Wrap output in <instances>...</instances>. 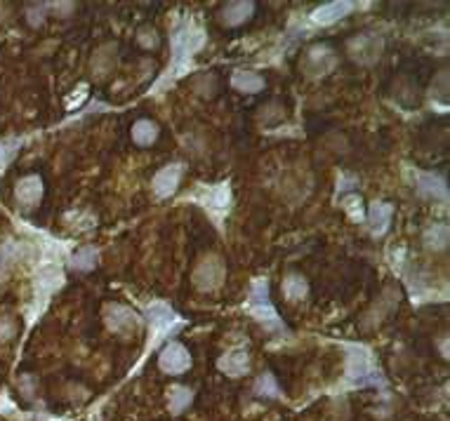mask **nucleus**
I'll return each instance as SVG.
<instances>
[{"label": "nucleus", "mask_w": 450, "mask_h": 421, "mask_svg": "<svg viewBox=\"0 0 450 421\" xmlns=\"http://www.w3.org/2000/svg\"><path fill=\"white\" fill-rule=\"evenodd\" d=\"M252 12H255V3H248V0H243V3H227L222 8V12H219V19L227 26H240L250 19Z\"/></svg>", "instance_id": "f8f14e48"}, {"label": "nucleus", "mask_w": 450, "mask_h": 421, "mask_svg": "<svg viewBox=\"0 0 450 421\" xmlns=\"http://www.w3.org/2000/svg\"><path fill=\"white\" fill-rule=\"evenodd\" d=\"M191 402H194V391L186 386H172L168 391V409L172 414H182Z\"/></svg>", "instance_id": "412c9836"}, {"label": "nucleus", "mask_w": 450, "mask_h": 421, "mask_svg": "<svg viewBox=\"0 0 450 421\" xmlns=\"http://www.w3.org/2000/svg\"><path fill=\"white\" fill-rule=\"evenodd\" d=\"M158 365L166 374H184L191 367V356L179 341H170L158 356Z\"/></svg>", "instance_id": "423d86ee"}, {"label": "nucleus", "mask_w": 450, "mask_h": 421, "mask_svg": "<svg viewBox=\"0 0 450 421\" xmlns=\"http://www.w3.org/2000/svg\"><path fill=\"white\" fill-rule=\"evenodd\" d=\"M203 41H205V36H203V31L199 29V26H194V24L179 26V29L175 31V36H172L175 66H177V69H182L184 59H189L191 54H194L196 49L203 45Z\"/></svg>", "instance_id": "7ed1b4c3"}, {"label": "nucleus", "mask_w": 450, "mask_h": 421, "mask_svg": "<svg viewBox=\"0 0 450 421\" xmlns=\"http://www.w3.org/2000/svg\"><path fill=\"white\" fill-rule=\"evenodd\" d=\"M14 332H17V323L12 318H8V315H0V343L12 339Z\"/></svg>", "instance_id": "c756f323"}, {"label": "nucleus", "mask_w": 450, "mask_h": 421, "mask_svg": "<svg viewBox=\"0 0 450 421\" xmlns=\"http://www.w3.org/2000/svg\"><path fill=\"white\" fill-rule=\"evenodd\" d=\"M26 245L17 240H5L0 242V269H12L14 264H19L26 257Z\"/></svg>", "instance_id": "a211bd4d"}, {"label": "nucleus", "mask_w": 450, "mask_h": 421, "mask_svg": "<svg viewBox=\"0 0 450 421\" xmlns=\"http://www.w3.org/2000/svg\"><path fill=\"white\" fill-rule=\"evenodd\" d=\"M104 323L120 337H133L139 332V315L123 304H106L104 306Z\"/></svg>", "instance_id": "f03ea898"}, {"label": "nucleus", "mask_w": 450, "mask_h": 421, "mask_svg": "<svg viewBox=\"0 0 450 421\" xmlns=\"http://www.w3.org/2000/svg\"><path fill=\"white\" fill-rule=\"evenodd\" d=\"M448 226L446 224H431L429 229L425 231V236H422V240H425V245L429 247L431 252H441L448 247Z\"/></svg>", "instance_id": "aec40b11"}, {"label": "nucleus", "mask_w": 450, "mask_h": 421, "mask_svg": "<svg viewBox=\"0 0 450 421\" xmlns=\"http://www.w3.org/2000/svg\"><path fill=\"white\" fill-rule=\"evenodd\" d=\"M255 393L262 398H278L281 396V386L276 384V379H273V374H260V379L255 381Z\"/></svg>", "instance_id": "a878e982"}, {"label": "nucleus", "mask_w": 450, "mask_h": 421, "mask_svg": "<svg viewBox=\"0 0 450 421\" xmlns=\"http://www.w3.org/2000/svg\"><path fill=\"white\" fill-rule=\"evenodd\" d=\"M146 318H149L151 328L161 334V332H166L168 328H172V323L177 320V315H175V311L168 306V304L153 301L151 306L146 308Z\"/></svg>", "instance_id": "ddd939ff"}, {"label": "nucleus", "mask_w": 450, "mask_h": 421, "mask_svg": "<svg viewBox=\"0 0 450 421\" xmlns=\"http://www.w3.org/2000/svg\"><path fill=\"white\" fill-rule=\"evenodd\" d=\"M182 174H184V165L179 163H170L166 168H161L153 177V193L158 198H170L175 191H177L179 181H182Z\"/></svg>", "instance_id": "6e6552de"}, {"label": "nucleus", "mask_w": 450, "mask_h": 421, "mask_svg": "<svg viewBox=\"0 0 450 421\" xmlns=\"http://www.w3.org/2000/svg\"><path fill=\"white\" fill-rule=\"evenodd\" d=\"M347 351V376L351 384L356 386H370V384H382V376L372 365L370 353L363 346H344Z\"/></svg>", "instance_id": "f257e3e1"}, {"label": "nucleus", "mask_w": 450, "mask_h": 421, "mask_svg": "<svg viewBox=\"0 0 450 421\" xmlns=\"http://www.w3.org/2000/svg\"><path fill=\"white\" fill-rule=\"evenodd\" d=\"M69 266L74 271H92L97 266V250L95 247H80V250L74 252Z\"/></svg>", "instance_id": "393cba45"}, {"label": "nucleus", "mask_w": 450, "mask_h": 421, "mask_svg": "<svg viewBox=\"0 0 450 421\" xmlns=\"http://www.w3.org/2000/svg\"><path fill=\"white\" fill-rule=\"evenodd\" d=\"M335 64H337V54H335L330 47L314 45L309 52H306L302 69H304L309 76H326L335 69Z\"/></svg>", "instance_id": "0eeeda50"}, {"label": "nucleus", "mask_w": 450, "mask_h": 421, "mask_svg": "<svg viewBox=\"0 0 450 421\" xmlns=\"http://www.w3.org/2000/svg\"><path fill=\"white\" fill-rule=\"evenodd\" d=\"M309 292V282H306L304 275L300 273H290L288 278L283 280V295L290 301H302Z\"/></svg>", "instance_id": "4be33fe9"}, {"label": "nucleus", "mask_w": 450, "mask_h": 421, "mask_svg": "<svg viewBox=\"0 0 450 421\" xmlns=\"http://www.w3.org/2000/svg\"><path fill=\"white\" fill-rule=\"evenodd\" d=\"M415 191L417 196L427 198V201H448V186L441 177L431 174V172H417L415 174Z\"/></svg>", "instance_id": "1a4fd4ad"}, {"label": "nucleus", "mask_w": 450, "mask_h": 421, "mask_svg": "<svg viewBox=\"0 0 450 421\" xmlns=\"http://www.w3.org/2000/svg\"><path fill=\"white\" fill-rule=\"evenodd\" d=\"M217 367L222 369L227 376H243L250 372V356L243 348H236V351L224 353L222 358L217 360Z\"/></svg>", "instance_id": "9b49d317"}, {"label": "nucleus", "mask_w": 450, "mask_h": 421, "mask_svg": "<svg viewBox=\"0 0 450 421\" xmlns=\"http://www.w3.org/2000/svg\"><path fill=\"white\" fill-rule=\"evenodd\" d=\"M224 275H227V269H224V262L219 257H205L201 259L199 266L194 269V285L199 287L201 292H212L217 290L224 282Z\"/></svg>", "instance_id": "20e7f679"}, {"label": "nucleus", "mask_w": 450, "mask_h": 421, "mask_svg": "<svg viewBox=\"0 0 450 421\" xmlns=\"http://www.w3.org/2000/svg\"><path fill=\"white\" fill-rule=\"evenodd\" d=\"M14 198H17L19 207L34 209L43 201V179L38 174H29L17 181L14 186Z\"/></svg>", "instance_id": "9d476101"}, {"label": "nucleus", "mask_w": 450, "mask_h": 421, "mask_svg": "<svg viewBox=\"0 0 450 421\" xmlns=\"http://www.w3.org/2000/svg\"><path fill=\"white\" fill-rule=\"evenodd\" d=\"M351 8H354L351 3H326L318 10H314L311 19H314L316 24H333V21L342 19L344 14H349Z\"/></svg>", "instance_id": "dca6fc26"}, {"label": "nucleus", "mask_w": 450, "mask_h": 421, "mask_svg": "<svg viewBox=\"0 0 450 421\" xmlns=\"http://www.w3.org/2000/svg\"><path fill=\"white\" fill-rule=\"evenodd\" d=\"M232 201V191H229V184H217V186H210L207 193L203 196V205L205 207H219L224 209Z\"/></svg>", "instance_id": "5701e85b"}, {"label": "nucleus", "mask_w": 450, "mask_h": 421, "mask_svg": "<svg viewBox=\"0 0 450 421\" xmlns=\"http://www.w3.org/2000/svg\"><path fill=\"white\" fill-rule=\"evenodd\" d=\"M265 78L260 73H255V71H234L232 76V87L243 94H257L265 90Z\"/></svg>", "instance_id": "2eb2a0df"}, {"label": "nucleus", "mask_w": 450, "mask_h": 421, "mask_svg": "<svg viewBox=\"0 0 450 421\" xmlns=\"http://www.w3.org/2000/svg\"><path fill=\"white\" fill-rule=\"evenodd\" d=\"M349 54L354 62L359 64H375L382 54V38L375 33H363V36H356L349 41Z\"/></svg>", "instance_id": "39448f33"}, {"label": "nucleus", "mask_w": 450, "mask_h": 421, "mask_svg": "<svg viewBox=\"0 0 450 421\" xmlns=\"http://www.w3.org/2000/svg\"><path fill=\"white\" fill-rule=\"evenodd\" d=\"M250 313L265 325L267 330H283L281 320H278V313L273 311L271 304H260V306H250Z\"/></svg>", "instance_id": "b1692460"}, {"label": "nucleus", "mask_w": 450, "mask_h": 421, "mask_svg": "<svg viewBox=\"0 0 450 421\" xmlns=\"http://www.w3.org/2000/svg\"><path fill=\"white\" fill-rule=\"evenodd\" d=\"M392 214H394V207L389 203H372L370 209H368V224H370V231L375 236L384 234L389 229V221H392Z\"/></svg>", "instance_id": "4468645a"}, {"label": "nucleus", "mask_w": 450, "mask_h": 421, "mask_svg": "<svg viewBox=\"0 0 450 421\" xmlns=\"http://www.w3.org/2000/svg\"><path fill=\"white\" fill-rule=\"evenodd\" d=\"M158 135H161V130H158V125L153 120L142 118L133 125V141L137 146H151L158 139Z\"/></svg>", "instance_id": "6ab92c4d"}, {"label": "nucleus", "mask_w": 450, "mask_h": 421, "mask_svg": "<svg viewBox=\"0 0 450 421\" xmlns=\"http://www.w3.org/2000/svg\"><path fill=\"white\" fill-rule=\"evenodd\" d=\"M260 304H269V280L267 278H255L250 285V306H260Z\"/></svg>", "instance_id": "bb28decb"}, {"label": "nucleus", "mask_w": 450, "mask_h": 421, "mask_svg": "<svg viewBox=\"0 0 450 421\" xmlns=\"http://www.w3.org/2000/svg\"><path fill=\"white\" fill-rule=\"evenodd\" d=\"M137 43L144 49H156L161 45V38H158V31L153 29V26H142V29L137 31Z\"/></svg>", "instance_id": "cd10ccee"}, {"label": "nucleus", "mask_w": 450, "mask_h": 421, "mask_svg": "<svg viewBox=\"0 0 450 421\" xmlns=\"http://www.w3.org/2000/svg\"><path fill=\"white\" fill-rule=\"evenodd\" d=\"M361 205H363V203H361L359 196H347V198H344V203H342V207L347 209V212L356 221H361V219H363V207H361Z\"/></svg>", "instance_id": "c85d7f7f"}, {"label": "nucleus", "mask_w": 450, "mask_h": 421, "mask_svg": "<svg viewBox=\"0 0 450 421\" xmlns=\"http://www.w3.org/2000/svg\"><path fill=\"white\" fill-rule=\"evenodd\" d=\"M45 12H47V3H43V5H29V8H26V14H29V24H31V26H38L43 19H45Z\"/></svg>", "instance_id": "7c9ffc66"}, {"label": "nucleus", "mask_w": 450, "mask_h": 421, "mask_svg": "<svg viewBox=\"0 0 450 421\" xmlns=\"http://www.w3.org/2000/svg\"><path fill=\"white\" fill-rule=\"evenodd\" d=\"M36 285H38V297H47L64 285V273L57 266H45V269L41 271V275H38Z\"/></svg>", "instance_id": "f3484780"}]
</instances>
